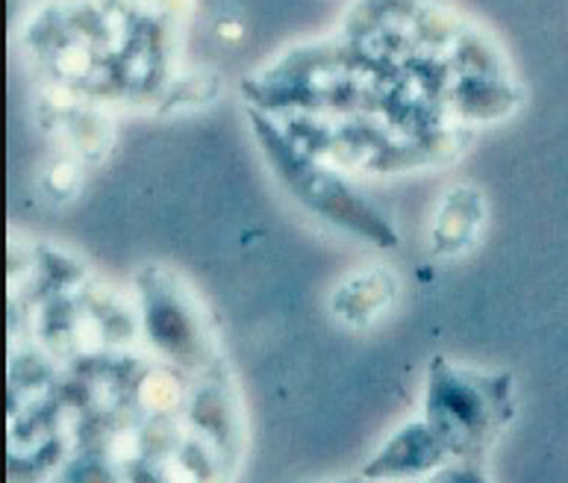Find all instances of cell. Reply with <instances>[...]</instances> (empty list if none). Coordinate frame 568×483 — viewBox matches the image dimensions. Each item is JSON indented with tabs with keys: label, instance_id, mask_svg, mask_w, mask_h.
Here are the masks:
<instances>
[{
	"label": "cell",
	"instance_id": "9",
	"mask_svg": "<svg viewBox=\"0 0 568 483\" xmlns=\"http://www.w3.org/2000/svg\"><path fill=\"white\" fill-rule=\"evenodd\" d=\"M416 483H489V477L480 469V463H450L448 469Z\"/></svg>",
	"mask_w": 568,
	"mask_h": 483
},
{
	"label": "cell",
	"instance_id": "6",
	"mask_svg": "<svg viewBox=\"0 0 568 483\" xmlns=\"http://www.w3.org/2000/svg\"><path fill=\"white\" fill-rule=\"evenodd\" d=\"M398 301V278L389 269H365L333 289L331 310L348 328H368Z\"/></svg>",
	"mask_w": 568,
	"mask_h": 483
},
{
	"label": "cell",
	"instance_id": "1",
	"mask_svg": "<svg viewBox=\"0 0 568 483\" xmlns=\"http://www.w3.org/2000/svg\"><path fill=\"white\" fill-rule=\"evenodd\" d=\"M247 119H251L256 144L263 148L265 160L272 162V171L286 187L288 195L301 201L310 212H315L318 219L331 221L372 245H398V233L392 228V221L368 198L359 195L339 171L324 165L313 153H306L295 139L288 137L286 128H281L260 107H247Z\"/></svg>",
	"mask_w": 568,
	"mask_h": 483
},
{
	"label": "cell",
	"instance_id": "4",
	"mask_svg": "<svg viewBox=\"0 0 568 483\" xmlns=\"http://www.w3.org/2000/svg\"><path fill=\"white\" fill-rule=\"evenodd\" d=\"M457 460L442 445L425 419L400 424L381 449L374 451L359 477L374 483H416L433 477Z\"/></svg>",
	"mask_w": 568,
	"mask_h": 483
},
{
	"label": "cell",
	"instance_id": "3",
	"mask_svg": "<svg viewBox=\"0 0 568 483\" xmlns=\"http://www.w3.org/2000/svg\"><path fill=\"white\" fill-rule=\"evenodd\" d=\"M144 336L162 356L183 369H204L215 345L201 319V306L178 280L162 269L139 274Z\"/></svg>",
	"mask_w": 568,
	"mask_h": 483
},
{
	"label": "cell",
	"instance_id": "2",
	"mask_svg": "<svg viewBox=\"0 0 568 483\" xmlns=\"http://www.w3.org/2000/svg\"><path fill=\"white\" fill-rule=\"evenodd\" d=\"M513 419V378L436 356L427 365L425 422L457 463H477Z\"/></svg>",
	"mask_w": 568,
	"mask_h": 483
},
{
	"label": "cell",
	"instance_id": "10",
	"mask_svg": "<svg viewBox=\"0 0 568 483\" xmlns=\"http://www.w3.org/2000/svg\"><path fill=\"white\" fill-rule=\"evenodd\" d=\"M327 483H374V481H365V477H345V481H327Z\"/></svg>",
	"mask_w": 568,
	"mask_h": 483
},
{
	"label": "cell",
	"instance_id": "8",
	"mask_svg": "<svg viewBox=\"0 0 568 483\" xmlns=\"http://www.w3.org/2000/svg\"><path fill=\"white\" fill-rule=\"evenodd\" d=\"M80 165H83V162L77 160V157H60L57 162H51V165L42 171L44 192L57 198V201H60V198H69L77 189V180H80Z\"/></svg>",
	"mask_w": 568,
	"mask_h": 483
},
{
	"label": "cell",
	"instance_id": "7",
	"mask_svg": "<svg viewBox=\"0 0 568 483\" xmlns=\"http://www.w3.org/2000/svg\"><path fill=\"white\" fill-rule=\"evenodd\" d=\"M215 92H219V77H215L213 71H186V74L178 77V80L171 83V89H165V107L180 101H210Z\"/></svg>",
	"mask_w": 568,
	"mask_h": 483
},
{
	"label": "cell",
	"instance_id": "5",
	"mask_svg": "<svg viewBox=\"0 0 568 483\" xmlns=\"http://www.w3.org/2000/svg\"><path fill=\"white\" fill-rule=\"evenodd\" d=\"M486 224V198L477 187H450L433 215L430 248L439 256H459L477 245Z\"/></svg>",
	"mask_w": 568,
	"mask_h": 483
}]
</instances>
